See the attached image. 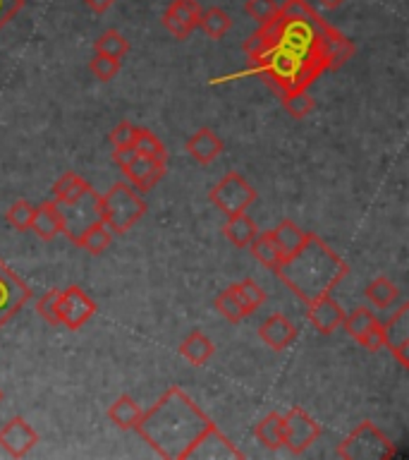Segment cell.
Listing matches in <instances>:
<instances>
[{
  "mask_svg": "<svg viewBox=\"0 0 409 460\" xmlns=\"http://www.w3.org/2000/svg\"><path fill=\"white\" fill-rule=\"evenodd\" d=\"M222 233L228 237L230 243L239 247V250H247L251 244V240L257 237V223L251 221L247 214H235L228 216V223L222 226Z\"/></svg>",
  "mask_w": 409,
  "mask_h": 460,
  "instance_id": "obj_24",
  "label": "cell"
},
{
  "mask_svg": "<svg viewBox=\"0 0 409 460\" xmlns=\"http://www.w3.org/2000/svg\"><path fill=\"white\" fill-rule=\"evenodd\" d=\"M213 343H211V338L204 333V331L194 329L189 336L179 343L178 352L182 355V358L189 362V365L194 367H204L208 362V359L213 358Z\"/></svg>",
  "mask_w": 409,
  "mask_h": 460,
  "instance_id": "obj_21",
  "label": "cell"
},
{
  "mask_svg": "<svg viewBox=\"0 0 409 460\" xmlns=\"http://www.w3.org/2000/svg\"><path fill=\"white\" fill-rule=\"evenodd\" d=\"M383 348L393 352L395 359L405 369L409 367V305L402 302L400 309L390 316V322L383 323Z\"/></svg>",
  "mask_w": 409,
  "mask_h": 460,
  "instance_id": "obj_11",
  "label": "cell"
},
{
  "mask_svg": "<svg viewBox=\"0 0 409 460\" xmlns=\"http://www.w3.org/2000/svg\"><path fill=\"white\" fill-rule=\"evenodd\" d=\"M129 185L135 187L136 192H149L153 187L163 180L165 175V164H158V161H151V158H144V156H136L135 164L129 165L127 171Z\"/></svg>",
  "mask_w": 409,
  "mask_h": 460,
  "instance_id": "obj_16",
  "label": "cell"
},
{
  "mask_svg": "<svg viewBox=\"0 0 409 460\" xmlns=\"http://www.w3.org/2000/svg\"><path fill=\"white\" fill-rule=\"evenodd\" d=\"M93 50L99 53V56H108L113 58V60H122V58L129 53V41L120 31H115V29H108L103 34L93 41Z\"/></svg>",
  "mask_w": 409,
  "mask_h": 460,
  "instance_id": "obj_30",
  "label": "cell"
},
{
  "mask_svg": "<svg viewBox=\"0 0 409 460\" xmlns=\"http://www.w3.org/2000/svg\"><path fill=\"white\" fill-rule=\"evenodd\" d=\"M318 3H321V5L326 7V10H337V7L343 5L344 0H318Z\"/></svg>",
  "mask_w": 409,
  "mask_h": 460,
  "instance_id": "obj_41",
  "label": "cell"
},
{
  "mask_svg": "<svg viewBox=\"0 0 409 460\" xmlns=\"http://www.w3.org/2000/svg\"><path fill=\"white\" fill-rule=\"evenodd\" d=\"M36 444H39V431H36L24 417H10V420L0 427V448H3L7 456H13V458H24Z\"/></svg>",
  "mask_w": 409,
  "mask_h": 460,
  "instance_id": "obj_10",
  "label": "cell"
},
{
  "mask_svg": "<svg viewBox=\"0 0 409 460\" xmlns=\"http://www.w3.org/2000/svg\"><path fill=\"white\" fill-rule=\"evenodd\" d=\"M251 257L257 259L258 264L265 266L268 271H278L280 264L285 261L283 252H280L275 237H273V230H265V233H257V237L251 240L249 244Z\"/></svg>",
  "mask_w": 409,
  "mask_h": 460,
  "instance_id": "obj_19",
  "label": "cell"
},
{
  "mask_svg": "<svg viewBox=\"0 0 409 460\" xmlns=\"http://www.w3.org/2000/svg\"><path fill=\"white\" fill-rule=\"evenodd\" d=\"M273 237H275V243H278L283 257L287 259V257H292V254H297V252L304 247L309 233H304V230H301L294 221L285 218V221L280 223L278 228L273 230Z\"/></svg>",
  "mask_w": 409,
  "mask_h": 460,
  "instance_id": "obj_25",
  "label": "cell"
},
{
  "mask_svg": "<svg viewBox=\"0 0 409 460\" xmlns=\"http://www.w3.org/2000/svg\"><path fill=\"white\" fill-rule=\"evenodd\" d=\"M211 201L225 216L244 214L257 201V190L247 182L244 175L232 171L211 190Z\"/></svg>",
  "mask_w": 409,
  "mask_h": 460,
  "instance_id": "obj_5",
  "label": "cell"
},
{
  "mask_svg": "<svg viewBox=\"0 0 409 460\" xmlns=\"http://www.w3.org/2000/svg\"><path fill=\"white\" fill-rule=\"evenodd\" d=\"M82 3H84V5L89 7L91 13H96V14L108 13V10H110V7L115 5V0H82Z\"/></svg>",
  "mask_w": 409,
  "mask_h": 460,
  "instance_id": "obj_40",
  "label": "cell"
},
{
  "mask_svg": "<svg viewBox=\"0 0 409 460\" xmlns=\"http://www.w3.org/2000/svg\"><path fill=\"white\" fill-rule=\"evenodd\" d=\"M72 243L77 244L79 250H84L89 252V254H93V257H99V254H103V252L110 247V243H113V230L108 228L103 221H93L89 223L82 233H77V235L72 237Z\"/></svg>",
  "mask_w": 409,
  "mask_h": 460,
  "instance_id": "obj_18",
  "label": "cell"
},
{
  "mask_svg": "<svg viewBox=\"0 0 409 460\" xmlns=\"http://www.w3.org/2000/svg\"><path fill=\"white\" fill-rule=\"evenodd\" d=\"M57 295H60V290H48V293H43L36 300V314L41 316L46 323H50V326H60V319H57Z\"/></svg>",
  "mask_w": 409,
  "mask_h": 460,
  "instance_id": "obj_34",
  "label": "cell"
},
{
  "mask_svg": "<svg viewBox=\"0 0 409 460\" xmlns=\"http://www.w3.org/2000/svg\"><path fill=\"white\" fill-rule=\"evenodd\" d=\"M258 338L264 341L271 350H285L287 345L294 343V338H297V329H294V323L287 319L285 314H275L265 316L261 326H258Z\"/></svg>",
  "mask_w": 409,
  "mask_h": 460,
  "instance_id": "obj_14",
  "label": "cell"
},
{
  "mask_svg": "<svg viewBox=\"0 0 409 460\" xmlns=\"http://www.w3.org/2000/svg\"><path fill=\"white\" fill-rule=\"evenodd\" d=\"M222 139L215 135L211 128L196 129L189 139H187V154L196 161L199 165L213 164L215 158L222 154Z\"/></svg>",
  "mask_w": 409,
  "mask_h": 460,
  "instance_id": "obj_15",
  "label": "cell"
},
{
  "mask_svg": "<svg viewBox=\"0 0 409 460\" xmlns=\"http://www.w3.org/2000/svg\"><path fill=\"white\" fill-rule=\"evenodd\" d=\"M146 201L139 197L135 187L127 182H115L108 192L99 194L96 199V214L113 233H127L135 228V223L146 214Z\"/></svg>",
  "mask_w": 409,
  "mask_h": 460,
  "instance_id": "obj_3",
  "label": "cell"
},
{
  "mask_svg": "<svg viewBox=\"0 0 409 460\" xmlns=\"http://www.w3.org/2000/svg\"><path fill=\"white\" fill-rule=\"evenodd\" d=\"M0 402H3V391H0Z\"/></svg>",
  "mask_w": 409,
  "mask_h": 460,
  "instance_id": "obj_42",
  "label": "cell"
},
{
  "mask_svg": "<svg viewBox=\"0 0 409 460\" xmlns=\"http://www.w3.org/2000/svg\"><path fill=\"white\" fill-rule=\"evenodd\" d=\"M135 431L163 458H194L208 438H225L211 417L179 386H170L163 398L142 412Z\"/></svg>",
  "mask_w": 409,
  "mask_h": 460,
  "instance_id": "obj_1",
  "label": "cell"
},
{
  "mask_svg": "<svg viewBox=\"0 0 409 460\" xmlns=\"http://www.w3.org/2000/svg\"><path fill=\"white\" fill-rule=\"evenodd\" d=\"M29 297H31V288L0 259V329L20 314Z\"/></svg>",
  "mask_w": 409,
  "mask_h": 460,
  "instance_id": "obj_8",
  "label": "cell"
},
{
  "mask_svg": "<svg viewBox=\"0 0 409 460\" xmlns=\"http://www.w3.org/2000/svg\"><path fill=\"white\" fill-rule=\"evenodd\" d=\"M350 266L337 252H333L316 233H309L307 243L297 254L287 257L275 271L283 283L301 302H314L316 297L330 293L347 276Z\"/></svg>",
  "mask_w": 409,
  "mask_h": 460,
  "instance_id": "obj_2",
  "label": "cell"
},
{
  "mask_svg": "<svg viewBox=\"0 0 409 460\" xmlns=\"http://www.w3.org/2000/svg\"><path fill=\"white\" fill-rule=\"evenodd\" d=\"M22 7H24V0H0V29L5 27L7 22H13Z\"/></svg>",
  "mask_w": 409,
  "mask_h": 460,
  "instance_id": "obj_39",
  "label": "cell"
},
{
  "mask_svg": "<svg viewBox=\"0 0 409 460\" xmlns=\"http://www.w3.org/2000/svg\"><path fill=\"white\" fill-rule=\"evenodd\" d=\"M65 223H63V211L57 207L53 199L41 201L39 207H36L34 221H31V230H34L36 235L50 243V240H56L60 233H63Z\"/></svg>",
  "mask_w": 409,
  "mask_h": 460,
  "instance_id": "obj_17",
  "label": "cell"
},
{
  "mask_svg": "<svg viewBox=\"0 0 409 460\" xmlns=\"http://www.w3.org/2000/svg\"><path fill=\"white\" fill-rule=\"evenodd\" d=\"M244 10L249 14L251 20L258 22V24H264L268 22L271 17L278 14V3L275 0H247L244 3Z\"/></svg>",
  "mask_w": 409,
  "mask_h": 460,
  "instance_id": "obj_36",
  "label": "cell"
},
{
  "mask_svg": "<svg viewBox=\"0 0 409 460\" xmlns=\"http://www.w3.org/2000/svg\"><path fill=\"white\" fill-rule=\"evenodd\" d=\"M136 156H139V154H136V149H135V146H132V144H129V146H115V151H113L115 165H117V168H120L122 172L127 171L129 165L135 164Z\"/></svg>",
  "mask_w": 409,
  "mask_h": 460,
  "instance_id": "obj_38",
  "label": "cell"
},
{
  "mask_svg": "<svg viewBox=\"0 0 409 460\" xmlns=\"http://www.w3.org/2000/svg\"><path fill=\"white\" fill-rule=\"evenodd\" d=\"M132 146L136 149V154L144 158H151V161H158V164H165L168 161V151H165L163 142L158 139L151 129L146 128H136L135 142Z\"/></svg>",
  "mask_w": 409,
  "mask_h": 460,
  "instance_id": "obj_29",
  "label": "cell"
},
{
  "mask_svg": "<svg viewBox=\"0 0 409 460\" xmlns=\"http://www.w3.org/2000/svg\"><path fill=\"white\" fill-rule=\"evenodd\" d=\"M307 319L321 336H330L343 326L344 309L340 302L333 300V295L326 293L321 297H316L314 302H309Z\"/></svg>",
  "mask_w": 409,
  "mask_h": 460,
  "instance_id": "obj_13",
  "label": "cell"
},
{
  "mask_svg": "<svg viewBox=\"0 0 409 460\" xmlns=\"http://www.w3.org/2000/svg\"><path fill=\"white\" fill-rule=\"evenodd\" d=\"M89 70L93 72V77L100 79V82H110V79L120 72V60H113V58L108 56H96L89 60Z\"/></svg>",
  "mask_w": 409,
  "mask_h": 460,
  "instance_id": "obj_35",
  "label": "cell"
},
{
  "mask_svg": "<svg viewBox=\"0 0 409 460\" xmlns=\"http://www.w3.org/2000/svg\"><path fill=\"white\" fill-rule=\"evenodd\" d=\"M89 190H91V185L79 178L77 172H65L56 180V185L50 190V199L56 201L57 207H67V204H74L77 199H82Z\"/></svg>",
  "mask_w": 409,
  "mask_h": 460,
  "instance_id": "obj_20",
  "label": "cell"
},
{
  "mask_svg": "<svg viewBox=\"0 0 409 460\" xmlns=\"http://www.w3.org/2000/svg\"><path fill=\"white\" fill-rule=\"evenodd\" d=\"M343 326L364 350L379 352L383 348V323L371 314V309L357 307L352 314H344Z\"/></svg>",
  "mask_w": 409,
  "mask_h": 460,
  "instance_id": "obj_9",
  "label": "cell"
},
{
  "mask_svg": "<svg viewBox=\"0 0 409 460\" xmlns=\"http://www.w3.org/2000/svg\"><path fill=\"white\" fill-rule=\"evenodd\" d=\"M213 305H215V309H218V312H221V314L225 316L230 323L244 322V319L251 314V309L244 305V300L239 297V293L235 290V286L225 288V290H222V293L215 297Z\"/></svg>",
  "mask_w": 409,
  "mask_h": 460,
  "instance_id": "obj_26",
  "label": "cell"
},
{
  "mask_svg": "<svg viewBox=\"0 0 409 460\" xmlns=\"http://www.w3.org/2000/svg\"><path fill=\"white\" fill-rule=\"evenodd\" d=\"M283 108H285L290 118L301 120L314 111V99L309 96L307 89H292V92L283 93Z\"/></svg>",
  "mask_w": 409,
  "mask_h": 460,
  "instance_id": "obj_31",
  "label": "cell"
},
{
  "mask_svg": "<svg viewBox=\"0 0 409 460\" xmlns=\"http://www.w3.org/2000/svg\"><path fill=\"white\" fill-rule=\"evenodd\" d=\"M337 456L344 460H390L397 448L379 424L361 422L337 444Z\"/></svg>",
  "mask_w": 409,
  "mask_h": 460,
  "instance_id": "obj_4",
  "label": "cell"
},
{
  "mask_svg": "<svg viewBox=\"0 0 409 460\" xmlns=\"http://www.w3.org/2000/svg\"><path fill=\"white\" fill-rule=\"evenodd\" d=\"M254 437H257L268 451H278V448H283V441H285V417L280 415V412H268V415L254 427Z\"/></svg>",
  "mask_w": 409,
  "mask_h": 460,
  "instance_id": "obj_22",
  "label": "cell"
},
{
  "mask_svg": "<svg viewBox=\"0 0 409 460\" xmlns=\"http://www.w3.org/2000/svg\"><path fill=\"white\" fill-rule=\"evenodd\" d=\"M135 135H136L135 122L122 120V122H117L113 129H110L108 139H110V144H113V146H129V144L135 142Z\"/></svg>",
  "mask_w": 409,
  "mask_h": 460,
  "instance_id": "obj_37",
  "label": "cell"
},
{
  "mask_svg": "<svg viewBox=\"0 0 409 460\" xmlns=\"http://www.w3.org/2000/svg\"><path fill=\"white\" fill-rule=\"evenodd\" d=\"M199 27L204 29V34L208 39L221 41V39H225L230 27H232V20H230V14L222 7H208V10H201Z\"/></svg>",
  "mask_w": 409,
  "mask_h": 460,
  "instance_id": "obj_28",
  "label": "cell"
},
{
  "mask_svg": "<svg viewBox=\"0 0 409 460\" xmlns=\"http://www.w3.org/2000/svg\"><path fill=\"white\" fill-rule=\"evenodd\" d=\"M235 290L239 293V297L244 300V305L251 309V314L257 312V309L264 307V302H265V290L261 286H258L257 280H251V279H244L242 283H237Z\"/></svg>",
  "mask_w": 409,
  "mask_h": 460,
  "instance_id": "obj_33",
  "label": "cell"
},
{
  "mask_svg": "<svg viewBox=\"0 0 409 460\" xmlns=\"http://www.w3.org/2000/svg\"><path fill=\"white\" fill-rule=\"evenodd\" d=\"M144 410L136 405V401L132 395L122 394L120 398H115V402L108 408V420L117 427V429L127 431L135 429L136 422L142 420Z\"/></svg>",
  "mask_w": 409,
  "mask_h": 460,
  "instance_id": "obj_23",
  "label": "cell"
},
{
  "mask_svg": "<svg viewBox=\"0 0 409 460\" xmlns=\"http://www.w3.org/2000/svg\"><path fill=\"white\" fill-rule=\"evenodd\" d=\"M34 214H36V207L31 204V201L17 199L13 207L7 208L5 221L10 223L14 230L24 233V230H31V221H34Z\"/></svg>",
  "mask_w": 409,
  "mask_h": 460,
  "instance_id": "obj_32",
  "label": "cell"
},
{
  "mask_svg": "<svg viewBox=\"0 0 409 460\" xmlns=\"http://www.w3.org/2000/svg\"><path fill=\"white\" fill-rule=\"evenodd\" d=\"M201 5L199 0H172L168 10L163 13V27L170 31L175 39L187 41L194 29L199 27Z\"/></svg>",
  "mask_w": 409,
  "mask_h": 460,
  "instance_id": "obj_12",
  "label": "cell"
},
{
  "mask_svg": "<svg viewBox=\"0 0 409 460\" xmlns=\"http://www.w3.org/2000/svg\"><path fill=\"white\" fill-rule=\"evenodd\" d=\"M283 417H285V441H283V446L294 456L307 453L321 437V424L316 422L314 417L300 405L287 410Z\"/></svg>",
  "mask_w": 409,
  "mask_h": 460,
  "instance_id": "obj_6",
  "label": "cell"
},
{
  "mask_svg": "<svg viewBox=\"0 0 409 460\" xmlns=\"http://www.w3.org/2000/svg\"><path fill=\"white\" fill-rule=\"evenodd\" d=\"M96 302L82 290L79 286H70L57 295V319L60 326L70 331H79L93 314H96Z\"/></svg>",
  "mask_w": 409,
  "mask_h": 460,
  "instance_id": "obj_7",
  "label": "cell"
},
{
  "mask_svg": "<svg viewBox=\"0 0 409 460\" xmlns=\"http://www.w3.org/2000/svg\"><path fill=\"white\" fill-rule=\"evenodd\" d=\"M364 295H366V300L371 302V305L386 309L400 300V288L395 286L390 279H386V276H379V279H373L371 283L366 286Z\"/></svg>",
  "mask_w": 409,
  "mask_h": 460,
  "instance_id": "obj_27",
  "label": "cell"
}]
</instances>
